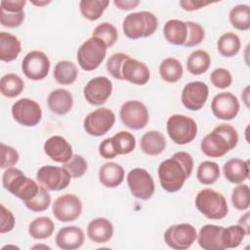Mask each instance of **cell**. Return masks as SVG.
I'll return each mask as SVG.
<instances>
[{
    "label": "cell",
    "instance_id": "cell-2",
    "mask_svg": "<svg viewBox=\"0 0 250 250\" xmlns=\"http://www.w3.org/2000/svg\"><path fill=\"white\" fill-rule=\"evenodd\" d=\"M238 143V134L230 124L223 123L207 134L200 143L201 151L208 157H222Z\"/></svg>",
    "mask_w": 250,
    "mask_h": 250
},
{
    "label": "cell",
    "instance_id": "cell-21",
    "mask_svg": "<svg viewBox=\"0 0 250 250\" xmlns=\"http://www.w3.org/2000/svg\"><path fill=\"white\" fill-rule=\"evenodd\" d=\"M123 80H127L135 85H145L150 78L147 65L136 59L128 58L122 64L121 69Z\"/></svg>",
    "mask_w": 250,
    "mask_h": 250
},
{
    "label": "cell",
    "instance_id": "cell-51",
    "mask_svg": "<svg viewBox=\"0 0 250 250\" xmlns=\"http://www.w3.org/2000/svg\"><path fill=\"white\" fill-rule=\"evenodd\" d=\"M25 4V0H2L0 2V9L7 12H22Z\"/></svg>",
    "mask_w": 250,
    "mask_h": 250
},
{
    "label": "cell",
    "instance_id": "cell-41",
    "mask_svg": "<svg viewBox=\"0 0 250 250\" xmlns=\"http://www.w3.org/2000/svg\"><path fill=\"white\" fill-rule=\"evenodd\" d=\"M246 235V231L239 225H232L228 228H224L223 238L225 248L230 249L238 247Z\"/></svg>",
    "mask_w": 250,
    "mask_h": 250
},
{
    "label": "cell",
    "instance_id": "cell-37",
    "mask_svg": "<svg viewBox=\"0 0 250 250\" xmlns=\"http://www.w3.org/2000/svg\"><path fill=\"white\" fill-rule=\"evenodd\" d=\"M108 4V0H81L79 2V9L85 19L97 21L102 17Z\"/></svg>",
    "mask_w": 250,
    "mask_h": 250
},
{
    "label": "cell",
    "instance_id": "cell-45",
    "mask_svg": "<svg viewBox=\"0 0 250 250\" xmlns=\"http://www.w3.org/2000/svg\"><path fill=\"white\" fill-rule=\"evenodd\" d=\"M188 27L187 39L184 44L185 47H193L199 45L205 36L203 27L194 21H186Z\"/></svg>",
    "mask_w": 250,
    "mask_h": 250
},
{
    "label": "cell",
    "instance_id": "cell-18",
    "mask_svg": "<svg viewBox=\"0 0 250 250\" xmlns=\"http://www.w3.org/2000/svg\"><path fill=\"white\" fill-rule=\"evenodd\" d=\"M239 109V101L230 92L219 93L211 102V110L218 119L231 120L236 117Z\"/></svg>",
    "mask_w": 250,
    "mask_h": 250
},
{
    "label": "cell",
    "instance_id": "cell-11",
    "mask_svg": "<svg viewBox=\"0 0 250 250\" xmlns=\"http://www.w3.org/2000/svg\"><path fill=\"white\" fill-rule=\"evenodd\" d=\"M70 175L63 167L45 165L38 169L36 180L48 190L58 191L64 189L70 184Z\"/></svg>",
    "mask_w": 250,
    "mask_h": 250
},
{
    "label": "cell",
    "instance_id": "cell-38",
    "mask_svg": "<svg viewBox=\"0 0 250 250\" xmlns=\"http://www.w3.org/2000/svg\"><path fill=\"white\" fill-rule=\"evenodd\" d=\"M111 144L117 155L128 154L135 149L136 139L132 133L120 131L111 137Z\"/></svg>",
    "mask_w": 250,
    "mask_h": 250
},
{
    "label": "cell",
    "instance_id": "cell-57",
    "mask_svg": "<svg viewBox=\"0 0 250 250\" xmlns=\"http://www.w3.org/2000/svg\"><path fill=\"white\" fill-rule=\"evenodd\" d=\"M31 3L36 6H44L51 3V1H31Z\"/></svg>",
    "mask_w": 250,
    "mask_h": 250
},
{
    "label": "cell",
    "instance_id": "cell-8",
    "mask_svg": "<svg viewBox=\"0 0 250 250\" xmlns=\"http://www.w3.org/2000/svg\"><path fill=\"white\" fill-rule=\"evenodd\" d=\"M127 185L133 194L138 199L147 200L154 193L155 185L151 175L144 168H134L127 174Z\"/></svg>",
    "mask_w": 250,
    "mask_h": 250
},
{
    "label": "cell",
    "instance_id": "cell-4",
    "mask_svg": "<svg viewBox=\"0 0 250 250\" xmlns=\"http://www.w3.org/2000/svg\"><path fill=\"white\" fill-rule=\"evenodd\" d=\"M158 26L156 16L148 11L135 12L127 15L122 23V29L129 39H139L152 35Z\"/></svg>",
    "mask_w": 250,
    "mask_h": 250
},
{
    "label": "cell",
    "instance_id": "cell-23",
    "mask_svg": "<svg viewBox=\"0 0 250 250\" xmlns=\"http://www.w3.org/2000/svg\"><path fill=\"white\" fill-rule=\"evenodd\" d=\"M87 235L95 243H105L113 235V225L105 218H96L88 224Z\"/></svg>",
    "mask_w": 250,
    "mask_h": 250
},
{
    "label": "cell",
    "instance_id": "cell-17",
    "mask_svg": "<svg viewBox=\"0 0 250 250\" xmlns=\"http://www.w3.org/2000/svg\"><path fill=\"white\" fill-rule=\"evenodd\" d=\"M209 95L208 86L201 81H192L188 83L181 95V101L185 107L189 110L197 111L201 109Z\"/></svg>",
    "mask_w": 250,
    "mask_h": 250
},
{
    "label": "cell",
    "instance_id": "cell-12",
    "mask_svg": "<svg viewBox=\"0 0 250 250\" xmlns=\"http://www.w3.org/2000/svg\"><path fill=\"white\" fill-rule=\"evenodd\" d=\"M122 123L133 130H140L146 126L149 114L146 106L140 101H127L119 110Z\"/></svg>",
    "mask_w": 250,
    "mask_h": 250
},
{
    "label": "cell",
    "instance_id": "cell-30",
    "mask_svg": "<svg viewBox=\"0 0 250 250\" xmlns=\"http://www.w3.org/2000/svg\"><path fill=\"white\" fill-rule=\"evenodd\" d=\"M78 76L77 66L70 61H60L54 68V78L61 85H70Z\"/></svg>",
    "mask_w": 250,
    "mask_h": 250
},
{
    "label": "cell",
    "instance_id": "cell-49",
    "mask_svg": "<svg viewBox=\"0 0 250 250\" xmlns=\"http://www.w3.org/2000/svg\"><path fill=\"white\" fill-rule=\"evenodd\" d=\"M24 20V12H7L0 9V22L6 27H18Z\"/></svg>",
    "mask_w": 250,
    "mask_h": 250
},
{
    "label": "cell",
    "instance_id": "cell-6",
    "mask_svg": "<svg viewBox=\"0 0 250 250\" xmlns=\"http://www.w3.org/2000/svg\"><path fill=\"white\" fill-rule=\"evenodd\" d=\"M106 49L103 40L94 36L90 37L78 48L76 57L78 64L86 71L95 70L104 62Z\"/></svg>",
    "mask_w": 250,
    "mask_h": 250
},
{
    "label": "cell",
    "instance_id": "cell-42",
    "mask_svg": "<svg viewBox=\"0 0 250 250\" xmlns=\"http://www.w3.org/2000/svg\"><path fill=\"white\" fill-rule=\"evenodd\" d=\"M231 203L239 211L247 210L250 206V191L248 185L238 184L231 192Z\"/></svg>",
    "mask_w": 250,
    "mask_h": 250
},
{
    "label": "cell",
    "instance_id": "cell-25",
    "mask_svg": "<svg viewBox=\"0 0 250 250\" xmlns=\"http://www.w3.org/2000/svg\"><path fill=\"white\" fill-rule=\"evenodd\" d=\"M223 173L229 183L241 184L249 177V161L231 158L224 164Z\"/></svg>",
    "mask_w": 250,
    "mask_h": 250
},
{
    "label": "cell",
    "instance_id": "cell-10",
    "mask_svg": "<svg viewBox=\"0 0 250 250\" xmlns=\"http://www.w3.org/2000/svg\"><path fill=\"white\" fill-rule=\"evenodd\" d=\"M197 237L195 228L187 223L170 226L164 232V241L172 249L185 250L189 248Z\"/></svg>",
    "mask_w": 250,
    "mask_h": 250
},
{
    "label": "cell",
    "instance_id": "cell-35",
    "mask_svg": "<svg viewBox=\"0 0 250 250\" xmlns=\"http://www.w3.org/2000/svg\"><path fill=\"white\" fill-rule=\"evenodd\" d=\"M230 24L237 30H248L250 28V7L246 4L234 6L229 14Z\"/></svg>",
    "mask_w": 250,
    "mask_h": 250
},
{
    "label": "cell",
    "instance_id": "cell-5",
    "mask_svg": "<svg viewBox=\"0 0 250 250\" xmlns=\"http://www.w3.org/2000/svg\"><path fill=\"white\" fill-rule=\"evenodd\" d=\"M195 206L202 215L210 220L224 219L229 212L225 196L211 188H204L197 193Z\"/></svg>",
    "mask_w": 250,
    "mask_h": 250
},
{
    "label": "cell",
    "instance_id": "cell-16",
    "mask_svg": "<svg viewBox=\"0 0 250 250\" xmlns=\"http://www.w3.org/2000/svg\"><path fill=\"white\" fill-rule=\"evenodd\" d=\"M112 93V82L105 76H97L85 85L83 95L85 100L92 105L104 104Z\"/></svg>",
    "mask_w": 250,
    "mask_h": 250
},
{
    "label": "cell",
    "instance_id": "cell-7",
    "mask_svg": "<svg viewBox=\"0 0 250 250\" xmlns=\"http://www.w3.org/2000/svg\"><path fill=\"white\" fill-rule=\"evenodd\" d=\"M169 138L177 145H187L194 140L197 124L189 116L184 114L171 115L166 123Z\"/></svg>",
    "mask_w": 250,
    "mask_h": 250
},
{
    "label": "cell",
    "instance_id": "cell-15",
    "mask_svg": "<svg viewBox=\"0 0 250 250\" xmlns=\"http://www.w3.org/2000/svg\"><path fill=\"white\" fill-rule=\"evenodd\" d=\"M12 115L21 125L33 127L37 125L42 118V109L39 104L31 99L22 98L12 105Z\"/></svg>",
    "mask_w": 250,
    "mask_h": 250
},
{
    "label": "cell",
    "instance_id": "cell-27",
    "mask_svg": "<svg viewBox=\"0 0 250 250\" xmlns=\"http://www.w3.org/2000/svg\"><path fill=\"white\" fill-rule=\"evenodd\" d=\"M140 146L142 151L146 155H158L164 151L166 147V140L159 131H147L142 136Z\"/></svg>",
    "mask_w": 250,
    "mask_h": 250
},
{
    "label": "cell",
    "instance_id": "cell-33",
    "mask_svg": "<svg viewBox=\"0 0 250 250\" xmlns=\"http://www.w3.org/2000/svg\"><path fill=\"white\" fill-rule=\"evenodd\" d=\"M55 229V225L52 219L46 216L34 219L28 227V233L34 239L49 238Z\"/></svg>",
    "mask_w": 250,
    "mask_h": 250
},
{
    "label": "cell",
    "instance_id": "cell-19",
    "mask_svg": "<svg viewBox=\"0 0 250 250\" xmlns=\"http://www.w3.org/2000/svg\"><path fill=\"white\" fill-rule=\"evenodd\" d=\"M44 152L55 162L66 163L73 156L70 144L62 136L55 135L47 139L43 146Z\"/></svg>",
    "mask_w": 250,
    "mask_h": 250
},
{
    "label": "cell",
    "instance_id": "cell-46",
    "mask_svg": "<svg viewBox=\"0 0 250 250\" xmlns=\"http://www.w3.org/2000/svg\"><path fill=\"white\" fill-rule=\"evenodd\" d=\"M128 58L129 56L124 53H115L108 58L106 62V69L113 78L118 80H123L122 73H121L122 64Z\"/></svg>",
    "mask_w": 250,
    "mask_h": 250
},
{
    "label": "cell",
    "instance_id": "cell-53",
    "mask_svg": "<svg viewBox=\"0 0 250 250\" xmlns=\"http://www.w3.org/2000/svg\"><path fill=\"white\" fill-rule=\"evenodd\" d=\"M211 4V2H204V1H194V0H182L180 1V6L185 11H195L199 10L207 5Z\"/></svg>",
    "mask_w": 250,
    "mask_h": 250
},
{
    "label": "cell",
    "instance_id": "cell-24",
    "mask_svg": "<svg viewBox=\"0 0 250 250\" xmlns=\"http://www.w3.org/2000/svg\"><path fill=\"white\" fill-rule=\"evenodd\" d=\"M49 109L59 115H64L70 111L73 106V97L65 89H56L52 91L47 98Z\"/></svg>",
    "mask_w": 250,
    "mask_h": 250
},
{
    "label": "cell",
    "instance_id": "cell-26",
    "mask_svg": "<svg viewBox=\"0 0 250 250\" xmlns=\"http://www.w3.org/2000/svg\"><path fill=\"white\" fill-rule=\"evenodd\" d=\"M125 172L121 165L115 162H106L100 167L99 180L106 188H116L122 184Z\"/></svg>",
    "mask_w": 250,
    "mask_h": 250
},
{
    "label": "cell",
    "instance_id": "cell-50",
    "mask_svg": "<svg viewBox=\"0 0 250 250\" xmlns=\"http://www.w3.org/2000/svg\"><path fill=\"white\" fill-rule=\"evenodd\" d=\"M0 233L3 234L5 232L11 231L15 227V217L13 213L9 209H7L3 204H1L0 206Z\"/></svg>",
    "mask_w": 250,
    "mask_h": 250
},
{
    "label": "cell",
    "instance_id": "cell-39",
    "mask_svg": "<svg viewBox=\"0 0 250 250\" xmlns=\"http://www.w3.org/2000/svg\"><path fill=\"white\" fill-rule=\"evenodd\" d=\"M220 167L216 162L203 161L197 167L196 177L200 184L212 185L220 178Z\"/></svg>",
    "mask_w": 250,
    "mask_h": 250
},
{
    "label": "cell",
    "instance_id": "cell-54",
    "mask_svg": "<svg viewBox=\"0 0 250 250\" xmlns=\"http://www.w3.org/2000/svg\"><path fill=\"white\" fill-rule=\"evenodd\" d=\"M113 4L117 9L122 11H129L135 9L139 4V0H114Z\"/></svg>",
    "mask_w": 250,
    "mask_h": 250
},
{
    "label": "cell",
    "instance_id": "cell-43",
    "mask_svg": "<svg viewBox=\"0 0 250 250\" xmlns=\"http://www.w3.org/2000/svg\"><path fill=\"white\" fill-rule=\"evenodd\" d=\"M51 204V195L49 190L40 186L37 194L28 201L24 202L26 208L32 212H43L49 208Z\"/></svg>",
    "mask_w": 250,
    "mask_h": 250
},
{
    "label": "cell",
    "instance_id": "cell-48",
    "mask_svg": "<svg viewBox=\"0 0 250 250\" xmlns=\"http://www.w3.org/2000/svg\"><path fill=\"white\" fill-rule=\"evenodd\" d=\"M0 168L7 169L9 167H13L15 164L18 163L20 155L14 147L2 143L0 145Z\"/></svg>",
    "mask_w": 250,
    "mask_h": 250
},
{
    "label": "cell",
    "instance_id": "cell-20",
    "mask_svg": "<svg viewBox=\"0 0 250 250\" xmlns=\"http://www.w3.org/2000/svg\"><path fill=\"white\" fill-rule=\"evenodd\" d=\"M223 233L224 227L211 224L205 225L197 234V242L204 250H225Z\"/></svg>",
    "mask_w": 250,
    "mask_h": 250
},
{
    "label": "cell",
    "instance_id": "cell-55",
    "mask_svg": "<svg viewBox=\"0 0 250 250\" xmlns=\"http://www.w3.org/2000/svg\"><path fill=\"white\" fill-rule=\"evenodd\" d=\"M238 225L241 226L244 230L246 231V234L249 235L250 233V219H249V213L246 212L243 216L240 217V219L238 220Z\"/></svg>",
    "mask_w": 250,
    "mask_h": 250
},
{
    "label": "cell",
    "instance_id": "cell-29",
    "mask_svg": "<svg viewBox=\"0 0 250 250\" xmlns=\"http://www.w3.org/2000/svg\"><path fill=\"white\" fill-rule=\"evenodd\" d=\"M21 51V41L9 32L0 33V60L6 62L16 60Z\"/></svg>",
    "mask_w": 250,
    "mask_h": 250
},
{
    "label": "cell",
    "instance_id": "cell-56",
    "mask_svg": "<svg viewBox=\"0 0 250 250\" xmlns=\"http://www.w3.org/2000/svg\"><path fill=\"white\" fill-rule=\"evenodd\" d=\"M249 87L247 86L245 89H244V91L242 92V94H241V98H242V100H243V102H244V104H246V106H248L249 104H248V102H249V100H248V96H249Z\"/></svg>",
    "mask_w": 250,
    "mask_h": 250
},
{
    "label": "cell",
    "instance_id": "cell-52",
    "mask_svg": "<svg viewBox=\"0 0 250 250\" xmlns=\"http://www.w3.org/2000/svg\"><path fill=\"white\" fill-rule=\"evenodd\" d=\"M99 153L104 159H112L117 156L111 144V138L104 140L99 146Z\"/></svg>",
    "mask_w": 250,
    "mask_h": 250
},
{
    "label": "cell",
    "instance_id": "cell-32",
    "mask_svg": "<svg viewBox=\"0 0 250 250\" xmlns=\"http://www.w3.org/2000/svg\"><path fill=\"white\" fill-rule=\"evenodd\" d=\"M184 73L183 65L175 58L164 59L159 65V74L161 78L169 83L178 82Z\"/></svg>",
    "mask_w": 250,
    "mask_h": 250
},
{
    "label": "cell",
    "instance_id": "cell-40",
    "mask_svg": "<svg viewBox=\"0 0 250 250\" xmlns=\"http://www.w3.org/2000/svg\"><path fill=\"white\" fill-rule=\"evenodd\" d=\"M92 36L100 38L104 41L106 48H110L117 41L118 31L113 24L104 21L94 28Z\"/></svg>",
    "mask_w": 250,
    "mask_h": 250
},
{
    "label": "cell",
    "instance_id": "cell-14",
    "mask_svg": "<svg viewBox=\"0 0 250 250\" xmlns=\"http://www.w3.org/2000/svg\"><path fill=\"white\" fill-rule=\"evenodd\" d=\"M50 60L48 56L38 50L28 52L21 62V71L30 80L38 81L44 79L50 70Z\"/></svg>",
    "mask_w": 250,
    "mask_h": 250
},
{
    "label": "cell",
    "instance_id": "cell-59",
    "mask_svg": "<svg viewBox=\"0 0 250 250\" xmlns=\"http://www.w3.org/2000/svg\"><path fill=\"white\" fill-rule=\"evenodd\" d=\"M6 248H16V249H20V248H19V247H17V246H13V245H7V246H4V247L2 248V250L6 249Z\"/></svg>",
    "mask_w": 250,
    "mask_h": 250
},
{
    "label": "cell",
    "instance_id": "cell-44",
    "mask_svg": "<svg viewBox=\"0 0 250 250\" xmlns=\"http://www.w3.org/2000/svg\"><path fill=\"white\" fill-rule=\"evenodd\" d=\"M71 178H80L84 176L87 171L88 164L86 159L80 154H73V156L66 163L62 164Z\"/></svg>",
    "mask_w": 250,
    "mask_h": 250
},
{
    "label": "cell",
    "instance_id": "cell-22",
    "mask_svg": "<svg viewBox=\"0 0 250 250\" xmlns=\"http://www.w3.org/2000/svg\"><path fill=\"white\" fill-rule=\"evenodd\" d=\"M85 240L83 230L76 226L62 228L56 234L55 241L59 248L62 250H75L80 248Z\"/></svg>",
    "mask_w": 250,
    "mask_h": 250
},
{
    "label": "cell",
    "instance_id": "cell-9",
    "mask_svg": "<svg viewBox=\"0 0 250 250\" xmlns=\"http://www.w3.org/2000/svg\"><path fill=\"white\" fill-rule=\"evenodd\" d=\"M114 122L113 111L106 107H100L87 114L83 121V127L90 136L101 137L112 128Z\"/></svg>",
    "mask_w": 250,
    "mask_h": 250
},
{
    "label": "cell",
    "instance_id": "cell-47",
    "mask_svg": "<svg viewBox=\"0 0 250 250\" xmlns=\"http://www.w3.org/2000/svg\"><path fill=\"white\" fill-rule=\"evenodd\" d=\"M211 83L219 89H226L230 86L232 82V76L230 72L223 67L215 68L210 74Z\"/></svg>",
    "mask_w": 250,
    "mask_h": 250
},
{
    "label": "cell",
    "instance_id": "cell-28",
    "mask_svg": "<svg viewBox=\"0 0 250 250\" xmlns=\"http://www.w3.org/2000/svg\"><path fill=\"white\" fill-rule=\"evenodd\" d=\"M188 27L186 21L180 20H169L163 27V35L165 39L173 45H184L187 39Z\"/></svg>",
    "mask_w": 250,
    "mask_h": 250
},
{
    "label": "cell",
    "instance_id": "cell-31",
    "mask_svg": "<svg viewBox=\"0 0 250 250\" xmlns=\"http://www.w3.org/2000/svg\"><path fill=\"white\" fill-rule=\"evenodd\" d=\"M210 63L211 59L206 51L195 50L187 60V69L193 75H200L208 70Z\"/></svg>",
    "mask_w": 250,
    "mask_h": 250
},
{
    "label": "cell",
    "instance_id": "cell-34",
    "mask_svg": "<svg viewBox=\"0 0 250 250\" xmlns=\"http://www.w3.org/2000/svg\"><path fill=\"white\" fill-rule=\"evenodd\" d=\"M241 43L239 36L233 32H226L220 36L217 42V48L223 57L230 58L240 51Z\"/></svg>",
    "mask_w": 250,
    "mask_h": 250
},
{
    "label": "cell",
    "instance_id": "cell-1",
    "mask_svg": "<svg viewBox=\"0 0 250 250\" xmlns=\"http://www.w3.org/2000/svg\"><path fill=\"white\" fill-rule=\"evenodd\" d=\"M193 159L186 151H178L158 166V178L162 188L168 192L180 190L186 180L190 177Z\"/></svg>",
    "mask_w": 250,
    "mask_h": 250
},
{
    "label": "cell",
    "instance_id": "cell-58",
    "mask_svg": "<svg viewBox=\"0 0 250 250\" xmlns=\"http://www.w3.org/2000/svg\"><path fill=\"white\" fill-rule=\"evenodd\" d=\"M36 248H45V249H50V247L46 246V245H35L32 247V249H36Z\"/></svg>",
    "mask_w": 250,
    "mask_h": 250
},
{
    "label": "cell",
    "instance_id": "cell-3",
    "mask_svg": "<svg viewBox=\"0 0 250 250\" xmlns=\"http://www.w3.org/2000/svg\"><path fill=\"white\" fill-rule=\"evenodd\" d=\"M2 185L6 190L23 202L33 198L40 188L34 180L26 177L21 170L15 167H9L4 171Z\"/></svg>",
    "mask_w": 250,
    "mask_h": 250
},
{
    "label": "cell",
    "instance_id": "cell-13",
    "mask_svg": "<svg viewBox=\"0 0 250 250\" xmlns=\"http://www.w3.org/2000/svg\"><path fill=\"white\" fill-rule=\"evenodd\" d=\"M82 202L77 195L73 193H65L55 200L52 206V211L58 221L69 223L79 218L82 213Z\"/></svg>",
    "mask_w": 250,
    "mask_h": 250
},
{
    "label": "cell",
    "instance_id": "cell-36",
    "mask_svg": "<svg viewBox=\"0 0 250 250\" xmlns=\"http://www.w3.org/2000/svg\"><path fill=\"white\" fill-rule=\"evenodd\" d=\"M24 88L23 80L16 73H8L2 76L0 80L1 94L7 98L19 96Z\"/></svg>",
    "mask_w": 250,
    "mask_h": 250
}]
</instances>
